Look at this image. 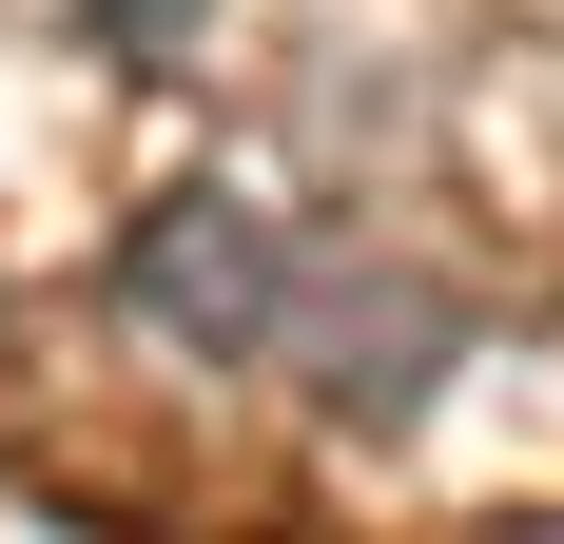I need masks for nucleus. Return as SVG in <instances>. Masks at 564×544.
<instances>
[{
  "instance_id": "1",
  "label": "nucleus",
  "mask_w": 564,
  "mask_h": 544,
  "mask_svg": "<svg viewBox=\"0 0 564 544\" xmlns=\"http://www.w3.org/2000/svg\"><path fill=\"white\" fill-rule=\"evenodd\" d=\"M137 312H156L175 350H273V312H292L273 215H234V195H175V215H137Z\"/></svg>"
},
{
  "instance_id": "2",
  "label": "nucleus",
  "mask_w": 564,
  "mask_h": 544,
  "mask_svg": "<svg viewBox=\"0 0 564 544\" xmlns=\"http://www.w3.org/2000/svg\"><path fill=\"white\" fill-rule=\"evenodd\" d=\"M273 350L332 389V409H409V389H429V350H448V292H409V272H292Z\"/></svg>"
},
{
  "instance_id": "3",
  "label": "nucleus",
  "mask_w": 564,
  "mask_h": 544,
  "mask_svg": "<svg viewBox=\"0 0 564 544\" xmlns=\"http://www.w3.org/2000/svg\"><path fill=\"white\" fill-rule=\"evenodd\" d=\"M78 20H98L117 58H175V20H195V0H78Z\"/></svg>"
}]
</instances>
